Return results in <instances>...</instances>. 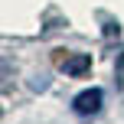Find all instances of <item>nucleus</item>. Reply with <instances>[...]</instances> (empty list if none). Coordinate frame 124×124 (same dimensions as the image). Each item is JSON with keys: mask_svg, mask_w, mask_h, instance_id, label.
<instances>
[{"mask_svg": "<svg viewBox=\"0 0 124 124\" xmlns=\"http://www.w3.org/2000/svg\"><path fill=\"white\" fill-rule=\"evenodd\" d=\"M101 101H105V92H101V88H85V92H78L72 98V111L82 114V118H88V114L101 111Z\"/></svg>", "mask_w": 124, "mask_h": 124, "instance_id": "obj_1", "label": "nucleus"}, {"mask_svg": "<svg viewBox=\"0 0 124 124\" xmlns=\"http://www.w3.org/2000/svg\"><path fill=\"white\" fill-rule=\"evenodd\" d=\"M88 65H92V59H88V56H65V59H62V69H65L69 75H82Z\"/></svg>", "mask_w": 124, "mask_h": 124, "instance_id": "obj_2", "label": "nucleus"}]
</instances>
